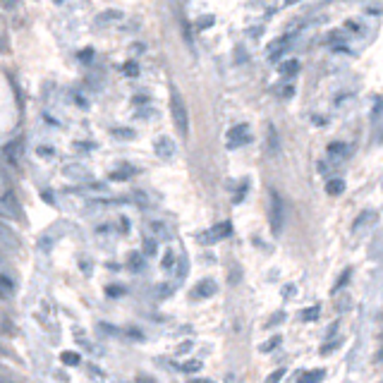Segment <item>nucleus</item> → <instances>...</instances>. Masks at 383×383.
<instances>
[{
    "label": "nucleus",
    "instance_id": "1",
    "mask_svg": "<svg viewBox=\"0 0 383 383\" xmlns=\"http://www.w3.org/2000/svg\"><path fill=\"white\" fill-rule=\"evenodd\" d=\"M170 115H173V122L180 132V137L189 134V115H187V106H184L180 91H170Z\"/></svg>",
    "mask_w": 383,
    "mask_h": 383
},
{
    "label": "nucleus",
    "instance_id": "2",
    "mask_svg": "<svg viewBox=\"0 0 383 383\" xmlns=\"http://www.w3.org/2000/svg\"><path fill=\"white\" fill-rule=\"evenodd\" d=\"M268 220H271V230L273 235L283 233V225H285V201L278 192H271V206H268Z\"/></svg>",
    "mask_w": 383,
    "mask_h": 383
},
{
    "label": "nucleus",
    "instance_id": "3",
    "mask_svg": "<svg viewBox=\"0 0 383 383\" xmlns=\"http://www.w3.org/2000/svg\"><path fill=\"white\" fill-rule=\"evenodd\" d=\"M247 142H252V134H249V125H235V127L228 132V137H225V146L228 148H239V146H244Z\"/></svg>",
    "mask_w": 383,
    "mask_h": 383
},
{
    "label": "nucleus",
    "instance_id": "4",
    "mask_svg": "<svg viewBox=\"0 0 383 383\" xmlns=\"http://www.w3.org/2000/svg\"><path fill=\"white\" fill-rule=\"evenodd\" d=\"M0 216H2V218H10V220L22 218V208H19V204H17V199H15L12 192H5V194L0 197Z\"/></svg>",
    "mask_w": 383,
    "mask_h": 383
},
{
    "label": "nucleus",
    "instance_id": "5",
    "mask_svg": "<svg viewBox=\"0 0 383 383\" xmlns=\"http://www.w3.org/2000/svg\"><path fill=\"white\" fill-rule=\"evenodd\" d=\"M228 235H233V223H218L216 228H211L208 233H204L199 239L204 244H213V242H218V239H225Z\"/></svg>",
    "mask_w": 383,
    "mask_h": 383
},
{
    "label": "nucleus",
    "instance_id": "6",
    "mask_svg": "<svg viewBox=\"0 0 383 383\" xmlns=\"http://www.w3.org/2000/svg\"><path fill=\"white\" fill-rule=\"evenodd\" d=\"M0 249H10V252H17L22 249V239L15 235V230H10L5 223H0Z\"/></svg>",
    "mask_w": 383,
    "mask_h": 383
},
{
    "label": "nucleus",
    "instance_id": "7",
    "mask_svg": "<svg viewBox=\"0 0 383 383\" xmlns=\"http://www.w3.org/2000/svg\"><path fill=\"white\" fill-rule=\"evenodd\" d=\"M290 48V36H280V38H275V41H271L268 43V48H266V58L268 60H280L283 55H285V51Z\"/></svg>",
    "mask_w": 383,
    "mask_h": 383
},
{
    "label": "nucleus",
    "instance_id": "8",
    "mask_svg": "<svg viewBox=\"0 0 383 383\" xmlns=\"http://www.w3.org/2000/svg\"><path fill=\"white\" fill-rule=\"evenodd\" d=\"M153 148H156V153L161 156V158H173L175 156V142L170 139V137H158L156 142H153Z\"/></svg>",
    "mask_w": 383,
    "mask_h": 383
},
{
    "label": "nucleus",
    "instance_id": "9",
    "mask_svg": "<svg viewBox=\"0 0 383 383\" xmlns=\"http://www.w3.org/2000/svg\"><path fill=\"white\" fill-rule=\"evenodd\" d=\"M216 292V283L213 280H201L199 285L192 290V297H197V299H204V297H211Z\"/></svg>",
    "mask_w": 383,
    "mask_h": 383
},
{
    "label": "nucleus",
    "instance_id": "10",
    "mask_svg": "<svg viewBox=\"0 0 383 383\" xmlns=\"http://www.w3.org/2000/svg\"><path fill=\"white\" fill-rule=\"evenodd\" d=\"M324 376H326L324 369H314V371H304V374L297 379V383H319V381H324Z\"/></svg>",
    "mask_w": 383,
    "mask_h": 383
},
{
    "label": "nucleus",
    "instance_id": "11",
    "mask_svg": "<svg viewBox=\"0 0 383 383\" xmlns=\"http://www.w3.org/2000/svg\"><path fill=\"white\" fill-rule=\"evenodd\" d=\"M326 192H328L330 197H338V194H343L345 192V180H340V177H333L326 182Z\"/></svg>",
    "mask_w": 383,
    "mask_h": 383
},
{
    "label": "nucleus",
    "instance_id": "12",
    "mask_svg": "<svg viewBox=\"0 0 383 383\" xmlns=\"http://www.w3.org/2000/svg\"><path fill=\"white\" fill-rule=\"evenodd\" d=\"M266 148H268V153L271 156H275L278 153V134H275V127L273 125H268V137H266Z\"/></svg>",
    "mask_w": 383,
    "mask_h": 383
},
{
    "label": "nucleus",
    "instance_id": "13",
    "mask_svg": "<svg viewBox=\"0 0 383 383\" xmlns=\"http://www.w3.org/2000/svg\"><path fill=\"white\" fill-rule=\"evenodd\" d=\"M371 220H376V211H364L359 218L354 220V225H352V230H362V225H369Z\"/></svg>",
    "mask_w": 383,
    "mask_h": 383
},
{
    "label": "nucleus",
    "instance_id": "14",
    "mask_svg": "<svg viewBox=\"0 0 383 383\" xmlns=\"http://www.w3.org/2000/svg\"><path fill=\"white\" fill-rule=\"evenodd\" d=\"M328 153L333 156V158H343V156H347V144H343V142H333V144L328 146Z\"/></svg>",
    "mask_w": 383,
    "mask_h": 383
},
{
    "label": "nucleus",
    "instance_id": "15",
    "mask_svg": "<svg viewBox=\"0 0 383 383\" xmlns=\"http://www.w3.org/2000/svg\"><path fill=\"white\" fill-rule=\"evenodd\" d=\"M65 175L84 180V177H87V168H84V165H67V168H65Z\"/></svg>",
    "mask_w": 383,
    "mask_h": 383
},
{
    "label": "nucleus",
    "instance_id": "16",
    "mask_svg": "<svg viewBox=\"0 0 383 383\" xmlns=\"http://www.w3.org/2000/svg\"><path fill=\"white\" fill-rule=\"evenodd\" d=\"M60 362L67 364V366H77L79 364V354H77V352H70V350H65V352L60 354Z\"/></svg>",
    "mask_w": 383,
    "mask_h": 383
},
{
    "label": "nucleus",
    "instance_id": "17",
    "mask_svg": "<svg viewBox=\"0 0 383 383\" xmlns=\"http://www.w3.org/2000/svg\"><path fill=\"white\" fill-rule=\"evenodd\" d=\"M297 70H299V62H297V60H288V62H283V65H280V72L285 74V77L297 74Z\"/></svg>",
    "mask_w": 383,
    "mask_h": 383
},
{
    "label": "nucleus",
    "instance_id": "18",
    "mask_svg": "<svg viewBox=\"0 0 383 383\" xmlns=\"http://www.w3.org/2000/svg\"><path fill=\"white\" fill-rule=\"evenodd\" d=\"M144 254L146 256H156V254H158V242H156V239H151V237L144 239Z\"/></svg>",
    "mask_w": 383,
    "mask_h": 383
},
{
    "label": "nucleus",
    "instance_id": "19",
    "mask_svg": "<svg viewBox=\"0 0 383 383\" xmlns=\"http://www.w3.org/2000/svg\"><path fill=\"white\" fill-rule=\"evenodd\" d=\"M122 15L118 12V10H108V12H103V15H98V24H108L113 19H120Z\"/></svg>",
    "mask_w": 383,
    "mask_h": 383
},
{
    "label": "nucleus",
    "instance_id": "20",
    "mask_svg": "<svg viewBox=\"0 0 383 383\" xmlns=\"http://www.w3.org/2000/svg\"><path fill=\"white\" fill-rule=\"evenodd\" d=\"M350 275H352V271H350V268H345V273H343L340 278H338V283H335V288H333V295H338V292H340L343 288H345V285H347V280H350Z\"/></svg>",
    "mask_w": 383,
    "mask_h": 383
},
{
    "label": "nucleus",
    "instance_id": "21",
    "mask_svg": "<svg viewBox=\"0 0 383 383\" xmlns=\"http://www.w3.org/2000/svg\"><path fill=\"white\" fill-rule=\"evenodd\" d=\"M10 295H12V283L5 275H0V297H10Z\"/></svg>",
    "mask_w": 383,
    "mask_h": 383
},
{
    "label": "nucleus",
    "instance_id": "22",
    "mask_svg": "<svg viewBox=\"0 0 383 383\" xmlns=\"http://www.w3.org/2000/svg\"><path fill=\"white\" fill-rule=\"evenodd\" d=\"M283 376H285V369L280 366V369L271 371V374L266 376V381H264V383H280V381H283Z\"/></svg>",
    "mask_w": 383,
    "mask_h": 383
},
{
    "label": "nucleus",
    "instance_id": "23",
    "mask_svg": "<svg viewBox=\"0 0 383 383\" xmlns=\"http://www.w3.org/2000/svg\"><path fill=\"white\" fill-rule=\"evenodd\" d=\"M132 173H134V170H129V168H125V170H113V173H110V180H118V182H122V180H127Z\"/></svg>",
    "mask_w": 383,
    "mask_h": 383
},
{
    "label": "nucleus",
    "instance_id": "24",
    "mask_svg": "<svg viewBox=\"0 0 383 383\" xmlns=\"http://www.w3.org/2000/svg\"><path fill=\"white\" fill-rule=\"evenodd\" d=\"M278 345H280V335H275V338H271L268 343H264V345H261V352H273Z\"/></svg>",
    "mask_w": 383,
    "mask_h": 383
},
{
    "label": "nucleus",
    "instance_id": "25",
    "mask_svg": "<svg viewBox=\"0 0 383 383\" xmlns=\"http://www.w3.org/2000/svg\"><path fill=\"white\" fill-rule=\"evenodd\" d=\"M113 134H115L118 139H132V137H134V132H132V129H125V127L113 129Z\"/></svg>",
    "mask_w": 383,
    "mask_h": 383
},
{
    "label": "nucleus",
    "instance_id": "26",
    "mask_svg": "<svg viewBox=\"0 0 383 383\" xmlns=\"http://www.w3.org/2000/svg\"><path fill=\"white\" fill-rule=\"evenodd\" d=\"M122 70H125V74H127V77H137V74H139V67H137V62H132V60H129V62H125V67H122Z\"/></svg>",
    "mask_w": 383,
    "mask_h": 383
},
{
    "label": "nucleus",
    "instance_id": "27",
    "mask_svg": "<svg viewBox=\"0 0 383 383\" xmlns=\"http://www.w3.org/2000/svg\"><path fill=\"white\" fill-rule=\"evenodd\" d=\"M173 266H175V254H173V249H170V252L165 254V259H163V268H165V271H170Z\"/></svg>",
    "mask_w": 383,
    "mask_h": 383
},
{
    "label": "nucleus",
    "instance_id": "28",
    "mask_svg": "<svg viewBox=\"0 0 383 383\" xmlns=\"http://www.w3.org/2000/svg\"><path fill=\"white\" fill-rule=\"evenodd\" d=\"M201 369V362H197V359H192V362H187V364H182V371H199Z\"/></svg>",
    "mask_w": 383,
    "mask_h": 383
},
{
    "label": "nucleus",
    "instance_id": "29",
    "mask_svg": "<svg viewBox=\"0 0 383 383\" xmlns=\"http://www.w3.org/2000/svg\"><path fill=\"white\" fill-rule=\"evenodd\" d=\"M316 316H319V307H311L309 311H304V314H302V319H307V321H314Z\"/></svg>",
    "mask_w": 383,
    "mask_h": 383
},
{
    "label": "nucleus",
    "instance_id": "30",
    "mask_svg": "<svg viewBox=\"0 0 383 383\" xmlns=\"http://www.w3.org/2000/svg\"><path fill=\"white\" fill-rule=\"evenodd\" d=\"M129 266H132V271H142V256H132Z\"/></svg>",
    "mask_w": 383,
    "mask_h": 383
},
{
    "label": "nucleus",
    "instance_id": "31",
    "mask_svg": "<svg viewBox=\"0 0 383 383\" xmlns=\"http://www.w3.org/2000/svg\"><path fill=\"white\" fill-rule=\"evenodd\" d=\"M244 194H247V182H244V184H242V187L237 189V194H235V199H233V201H235V204H239V201L244 199Z\"/></svg>",
    "mask_w": 383,
    "mask_h": 383
},
{
    "label": "nucleus",
    "instance_id": "32",
    "mask_svg": "<svg viewBox=\"0 0 383 383\" xmlns=\"http://www.w3.org/2000/svg\"><path fill=\"white\" fill-rule=\"evenodd\" d=\"M91 55H93V51H91V48H87V51H82V53H79V60H82V62H89V60H91Z\"/></svg>",
    "mask_w": 383,
    "mask_h": 383
},
{
    "label": "nucleus",
    "instance_id": "33",
    "mask_svg": "<svg viewBox=\"0 0 383 383\" xmlns=\"http://www.w3.org/2000/svg\"><path fill=\"white\" fill-rule=\"evenodd\" d=\"M333 350H335V343H330L328 347L324 345V347H321V350H319V352H321V354H328V352H333Z\"/></svg>",
    "mask_w": 383,
    "mask_h": 383
},
{
    "label": "nucleus",
    "instance_id": "34",
    "mask_svg": "<svg viewBox=\"0 0 383 383\" xmlns=\"http://www.w3.org/2000/svg\"><path fill=\"white\" fill-rule=\"evenodd\" d=\"M41 156H46V158H51V156H53V148H48V146H43V148H41Z\"/></svg>",
    "mask_w": 383,
    "mask_h": 383
},
{
    "label": "nucleus",
    "instance_id": "35",
    "mask_svg": "<svg viewBox=\"0 0 383 383\" xmlns=\"http://www.w3.org/2000/svg\"><path fill=\"white\" fill-rule=\"evenodd\" d=\"M292 93H295V89H292V87H285V89H283V96H285V98H290Z\"/></svg>",
    "mask_w": 383,
    "mask_h": 383
},
{
    "label": "nucleus",
    "instance_id": "36",
    "mask_svg": "<svg viewBox=\"0 0 383 383\" xmlns=\"http://www.w3.org/2000/svg\"><path fill=\"white\" fill-rule=\"evenodd\" d=\"M5 266H7V259H5V256H2V252H0V268H5Z\"/></svg>",
    "mask_w": 383,
    "mask_h": 383
},
{
    "label": "nucleus",
    "instance_id": "37",
    "mask_svg": "<svg viewBox=\"0 0 383 383\" xmlns=\"http://www.w3.org/2000/svg\"><path fill=\"white\" fill-rule=\"evenodd\" d=\"M189 383H213V381H208V379H192Z\"/></svg>",
    "mask_w": 383,
    "mask_h": 383
}]
</instances>
